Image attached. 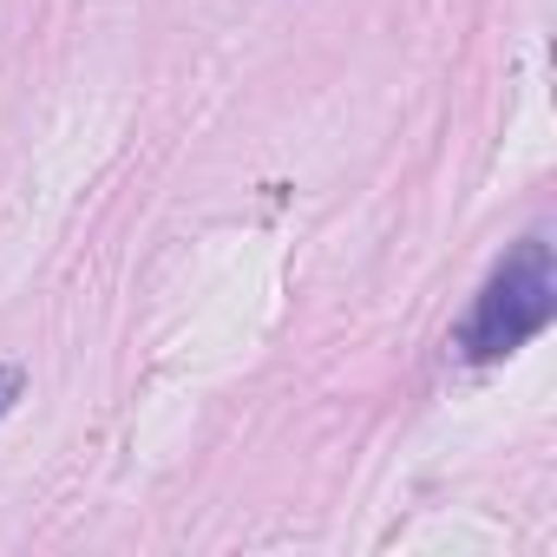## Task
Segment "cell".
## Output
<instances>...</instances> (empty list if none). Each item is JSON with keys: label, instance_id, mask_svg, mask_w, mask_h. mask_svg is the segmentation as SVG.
I'll list each match as a JSON object with an SVG mask.
<instances>
[{"label": "cell", "instance_id": "cell-2", "mask_svg": "<svg viewBox=\"0 0 557 557\" xmlns=\"http://www.w3.org/2000/svg\"><path fill=\"white\" fill-rule=\"evenodd\" d=\"M14 387H21V374H14V368H0V407L14 400Z\"/></svg>", "mask_w": 557, "mask_h": 557}, {"label": "cell", "instance_id": "cell-1", "mask_svg": "<svg viewBox=\"0 0 557 557\" xmlns=\"http://www.w3.org/2000/svg\"><path fill=\"white\" fill-rule=\"evenodd\" d=\"M557 309V275H550V256L544 243H518V256L492 275V289L479 302V322H472V355H505L518 348L524 335H537Z\"/></svg>", "mask_w": 557, "mask_h": 557}]
</instances>
